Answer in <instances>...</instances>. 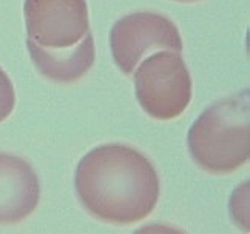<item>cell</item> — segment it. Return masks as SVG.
<instances>
[{"mask_svg":"<svg viewBox=\"0 0 250 234\" xmlns=\"http://www.w3.org/2000/svg\"><path fill=\"white\" fill-rule=\"evenodd\" d=\"M16 105V93L9 76L0 66V123L11 116Z\"/></svg>","mask_w":250,"mask_h":234,"instance_id":"cell-8","label":"cell"},{"mask_svg":"<svg viewBox=\"0 0 250 234\" xmlns=\"http://www.w3.org/2000/svg\"><path fill=\"white\" fill-rule=\"evenodd\" d=\"M175 2H184V3H190V2H199V0H175Z\"/></svg>","mask_w":250,"mask_h":234,"instance_id":"cell-9","label":"cell"},{"mask_svg":"<svg viewBox=\"0 0 250 234\" xmlns=\"http://www.w3.org/2000/svg\"><path fill=\"white\" fill-rule=\"evenodd\" d=\"M134 93L142 110L156 120H171L187 110L193 83L181 53L162 50L134 70Z\"/></svg>","mask_w":250,"mask_h":234,"instance_id":"cell-3","label":"cell"},{"mask_svg":"<svg viewBox=\"0 0 250 234\" xmlns=\"http://www.w3.org/2000/svg\"><path fill=\"white\" fill-rule=\"evenodd\" d=\"M191 159L210 174L239 170L250 157L249 91L227 97L201 114L187 134Z\"/></svg>","mask_w":250,"mask_h":234,"instance_id":"cell-2","label":"cell"},{"mask_svg":"<svg viewBox=\"0 0 250 234\" xmlns=\"http://www.w3.org/2000/svg\"><path fill=\"white\" fill-rule=\"evenodd\" d=\"M76 191L93 217L133 225L148 217L159 200L155 165L128 145L108 143L86 153L74 174Z\"/></svg>","mask_w":250,"mask_h":234,"instance_id":"cell-1","label":"cell"},{"mask_svg":"<svg viewBox=\"0 0 250 234\" xmlns=\"http://www.w3.org/2000/svg\"><path fill=\"white\" fill-rule=\"evenodd\" d=\"M28 39L48 50L71 48L90 31L86 0H25Z\"/></svg>","mask_w":250,"mask_h":234,"instance_id":"cell-5","label":"cell"},{"mask_svg":"<svg viewBox=\"0 0 250 234\" xmlns=\"http://www.w3.org/2000/svg\"><path fill=\"white\" fill-rule=\"evenodd\" d=\"M41 183L22 157L0 153V225H16L39 205Z\"/></svg>","mask_w":250,"mask_h":234,"instance_id":"cell-6","label":"cell"},{"mask_svg":"<svg viewBox=\"0 0 250 234\" xmlns=\"http://www.w3.org/2000/svg\"><path fill=\"white\" fill-rule=\"evenodd\" d=\"M26 48L31 60L43 77L57 83H71L79 80L94 63L96 48L93 34L88 31L83 40L71 48L63 50H48L26 39Z\"/></svg>","mask_w":250,"mask_h":234,"instance_id":"cell-7","label":"cell"},{"mask_svg":"<svg viewBox=\"0 0 250 234\" xmlns=\"http://www.w3.org/2000/svg\"><path fill=\"white\" fill-rule=\"evenodd\" d=\"M110 48L114 63L124 74H131L150 51H182L179 29L168 17L142 11L128 14L113 25Z\"/></svg>","mask_w":250,"mask_h":234,"instance_id":"cell-4","label":"cell"}]
</instances>
